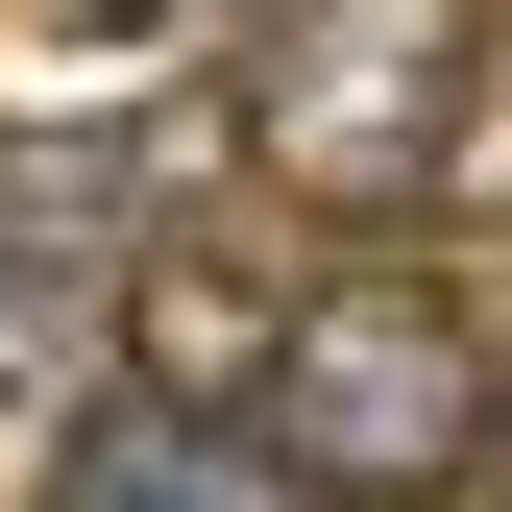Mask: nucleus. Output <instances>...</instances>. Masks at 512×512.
Returning a JSON list of instances; mask_svg holds the SVG:
<instances>
[{"label": "nucleus", "mask_w": 512, "mask_h": 512, "mask_svg": "<svg viewBox=\"0 0 512 512\" xmlns=\"http://www.w3.org/2000/svg\"><path fill=\"white\" fill-rule=\"evenodd\" d=\"M98 415V317H49V293H0V488H49V439Z\"/></svg>", "instance_id": "39448f33"}, {"label": "nucleus", "mask_w": 512, "mask_h": 512, "mask_svg": "<svg viewBox=\"0 0 512 512\" xmlns=\"http://www.w3.org/2000/svg\"><path fill=\"white\" fill-rule=\"evenodd\" d=\"M171 49V0H25V74H74V98H122Z\"/></svg>", "instance_id": "423d86ee"}, {"label": "nucleus", "mask_w": 512, "mask_h": 512, "mask_svg": "<svg viewBox=\"0 0 512 512\" xmlns=\"http://www.w3.org/2000/svg\"><path fill=\"white\" fill-rule=\"evenodd\" d=\"M488 439H512V342H488Z\"/></svg>", "instance_id": "1a4fd4ad"}, {"label": "nucleus", "mask_w": 512, "mask_h": 512, "mask_svg": "<svg viewBox=\"0 0 512 512\" xmlns=\"http://www.w3.org/2000/svg\"><path fill=\"white\" fill-rule=\"evenodd\" d=\"M269 317H293V269H269V244L147 220V244L98 269V391H122V415H244V391H269Z\"/></svg>", "instance_id": "7ed1b4c3"}, {"label": "nucleus", "mask_w": 512, "mask_h": 512, "mask_svg": "<svg viewBox=\"0 0 512 512\" xmlns=\"http://www.w3.org/2000/svg\"><path fill=\"white\" fill-rule=\"evenodd\" d=\"M25 512H147V488H98V464H49V488H25Z\"/></svg>", "instance_id": "0eeeda50"}, {"label": "nucleus", "mask_w": 512, "mask_h": 512, "mask_svg": "<svg viewBox=\"0 0 512 512\" xmlns=\"http://www.w3.org/2000/svg\"><path fill=\"white\" fill-rule=\"evenodd\" d=\"M391 512H512V488H488V464H464V488H391Z\"/></svg>", "instance_id": "6e6552de"}, {"label": "nucleus", "mask_w": 512, "mask_h": 512, "mask_svg": "<svg viewBox=\"0 0 512 512\" xmlns=\"http://www.w3.org/2000/svg\"><path fill=\"white\" fill-rule=\"evenodd\" d=\"M244 171L317 220H439L488 147V0H244Z\"/></svg>", "instance_id": "f257e3e1"}, {"label": "nucleus", "mask_w": 512, "mask_h": 512, "mask_svg": "<svg viewBox=\"0 0 512 512\" xmlns=\"http://www.w3.org/2000/svg\"><path fill=\"white\" fill-rule=\"evenodd\" d=\"M244 439L317 488V512H391V488H464L488 464V317L439 269H293L269 317V391H244Z\"/></svg>", "instance_id": "f03ea898"}, {"label": "nucleus", "mask_w": 512, "mask_h": 512, "mask_svg": "<svg viewBox=\"0 0 512 512\" xmlns=\"http://www.w3.org/2000/svg\"><path fill=\"white\" fill-rule=\"evenodd\" d=\"M74 464H98V488H147V512H317L244 415H122V391H98V415H74Z\"/></svg>", "instance_id": "20e7f679"}]
</instances>
